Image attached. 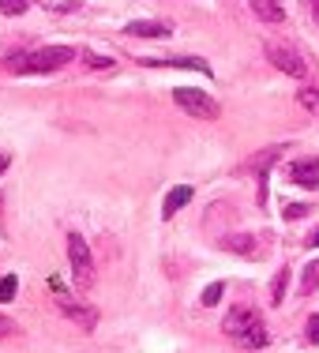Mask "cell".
<instances>
[{
    "label": "cell",
    "instance_id": "4",
    "mask_svg": "<svg viewBox=\"0 0 319 353\" xmlns=\"http://www.w3.org/2000/svg\"><path fill=\"white\" fill-rule=\"evenodd\" d=\"M68 263H72V279L79 290H90L94 285V256H90L87 241L79 233H68Z\"/></svg>",
    "mask_w": 319,
    "mask_h": 353
},
{
    "label": "cell",
    "instance_id": "6",
    "mask_svg": "<svg viewBox=\"0 0 319 353\" xmlns=\"http://www.w3.org/2000/svg\"><path fill=\"white\" fill-rule=\"evenodd\" d=\"M222 248L233 252V256H245V259H263L267 256V245L256 233H229V237H222Z\"/></svg>",
    "mask_w": 319,
    "mask_h": 353
},
{
    "label": "cell",
    "instance_id": "17",
    "mask_svg": "<svg viewBox=\"0 0 319 353\" xmlns=\"http://www.w3.org/2000/svg\"><path fill=\"white\" fill-rule=\"evenodd\" d=\"M297 102L308 109V113H319V90L312 87H305V90H297Z\"/></svg>",
    "mask_w": 319,
    "mask_h": 353
},
{
    "label": "cell",
    "instance_id": "18",
    "mask_svg": "<svg viewBox=\"0 0 319 353\" xmlns=\"http://www.w3.org/2000/svg\"><path fill=\"white\" fill-rule=\"evenodd\" d=\"M222 293H225V285H222V282L207 285V290H203V305H207V308H214L218 301H222Z\"/></svg>",
    "mask_w": 319,
    "mask_h": 353
},
{
    "label": "cell",
    "instance_id": "14",
    "mask_svg": "<svg viewBox=\"0 0 319 353\" xmlns=\"http://www.w3.org/2000/svg\"><path fill=\"white\" fill-rule=\"evenodd\" d=\"M15 293H19V279H15V274H4V279H0V305L15 301Z\"/></svg>",
    "mask_w": 319,
    "mask_h": 353
},
{
    "label": "cell",
    "instance_id": "21",
    "mask_svg": "<svg viewBox=\"0 0 319 353\" xmlns=\"http://www.w3.org/2000/svg\"><path fill=\"white\" fill-rule=\"evenodd\" d=\"M38 4L53 8V12H75V8H79V0H38Z\"/></svg>",
    "mask_w": 319,
    "mask_h": 353
},
{
    "label": "cell",
    "instance_id": "1",
    "mask_svg": "<svg viewBox=\"0 0 319 353\" xmlns=\"http://www.w3.org/2000/svg\"><path fill=\"white\" fill-rule=\"evenodd\" d=\"M72 61H75V49L45 46V49H30V53H12L4 61V68L12 75H45V72H61Z\"/></svg>",
    "mask_w": 319,
    "mask_h": 353
},
{
    "label": "cell",
    "instance_id": "26",
    "mask_svg": "<svg viewBox=\"0 0 319 353\" xmlns=\"http://www.w3.org/2000/svg\"><path fill=\"white\" fill-rule=\"evenodd\" d=\"M8 162H12V158H8V154H0V173L8 170Z\"/></svg>",
    "mask_w": 319,
    "mask_h": 353
},
{
    "label": "cell",
    "instance_id": "7",
    "mask_svg": "<svg viewBox=\"0 0 319 353\" xmlns=\"http://www.w3.org/2000/svg\"><path fill=\"white\" fill-rule=\"evenodd\" d=\"M267 61L274 64L278 72H285V75H293V79H300L308 68H305V61H300L297 53H293L289 46H267Z\"/></svg>",
    "mask_w": 319,
    "mask_h": 353
},
{
    "label": "cell",
    "instance_id": "27",
    "mask_svg": "<svg viewBox=\"0 0 319 353\" xmlns=\"http://www.w3.org/2000/svg\"><path fill=\"white\" fill-rule=\"evenodd\" d=\"M312 15H316V27H319V0H312Z\"/></svg>",
    "mask_w": 319,
    "mask_h": 353
},
{
    "label": "cell",
    "instance_id": "19",
    "mask_svg": "<svg viewBox=\"0 0 319 353\" xmlns=\"http://www.w3.org/2000/svg\"><path fill=\"white\" fill-rule=\"evenodd\" d=\"M83 64H87V68H113V57H102V53H83Z\"/></svg>",
    "mask_w": 319,
    "mask_h": 353
},
{
    "label": "cell",
    "instance_id": "15",
    "mask_svg": "<svg viewBox=\"0 0 319 353\" xmlns=\"http://www.w3.org/2000/svg\"><path fill=\"white\" fill-rule=\"evenodd\" d=\"M316 285H319V259H312V263L305 267V274H300V290L305 293H312Z\"/></svg>",
    "mask_w": 319,
    "mask_h": 353
},
{
    "label": "cell",
    "instance_id": "23",
    "mask_svg": "<svg viewBox=\"0 0 319 353\" xmlns=\"http://www.w3.org/2000/svg\"><path fill=\"white\" fill-rule=\"evenodd\" d=\"M308 211H312V207H305V203H289V207H285V218H289V222H297V218H305Z\"/></svg>",
    "mask_w": 319,
    "mask_h": 353
},
{
    "label": "cell",
    "instance_id": "2",
    "mask_svg": "<svg viewBox=\"0 0 319 353\" xmlns=\"http://www.w3.org/2000/svg\"><path fill=\"white\" fill-rule=\"evenodd\" d=\"M222 331L229 334L233 342L248 346V350H263V346H267V327H263V316H259L251 305H237V308H229V316H225Z\"/></svg>",
    "mask_w": 319,
    "mask_h": 353
},
{
    "label": "cell",
    "instance_id": "11",
    "mask_svg": "<svg viewBox=\"0 0 319 353\" xmlns=\"http://www.w3.org/2000/svg\"><path fill=\"white\" fill-rule=\"evenodd\" d=\"M124 30H128L132 38H169L173 34L169 23H154V19H132Z\"/></svg>",
    "mask_w": 319,
    "mask_h": 353
},
{
    "label": "cell",
    "instance_id": "10",
    "mask_svg": "<svg viewBox=\"0 0 319 353\" xmlns=\"http://www.w3.org/2000/svg\"><path fill=\"white\" fill-rule=\"evenodd\" d=\"M285 154V147L278 143V147H267V150H259V154H251L245 165H240V173H256V176H267V170H271L274 162Z\"/></svg>",
    "mask_w": 319,
    "mask_h": 353
},
{
    "label": "cell",
    "instance_id": "20",
    "mask_svg": "<svg viewBox=\"0 0 319 353\" xmlns=\"http://www.w3.org/2000/svg\"><path fill=\"white\" fill-rule=\"evenodd\" d=\"M27 4H30V0H0V12H4V15H23V12H27Z\"/></svg>",
    "mask_w": 319,
    "mask_h": 353
},
{
    "label": "cell",
    "instance_id": "13",
    "mask_svg": "<svg viewBox=\"0 0 319 353\" xmlns=\"http://www.w3.org/2000/svg\"><path fill=\"white\" fill-rule=\"evenodd\" d=\"M251 8H256L259 19H263V23H274V27H278V23L285 19V12H282L278 0H251Z\"/></svg>",
    "mask_w": 319,
    "mask_h": 353
},
{
    "label": "cell",
    "instance_id": "3",
    "mask_svg": "<svg viewBox=\"0 0 319 353\" xmlns=\"http://www.w3.org/2000/svg\"><path fill=\"white\" fill-rule=\"evenodd\" d=\"M49 290H53L56 308H61L72 323H79L83 331H94V327H98V308H90V305H83L79 297H72V293L61 285V279H49Z\"/></svg>",
    "mask_w": 319,
    "mask_h": 353
},
{
    "label": "cell",
    "instance_id": "25",
    "mask_svg": "<svg viewBox=\"0 0 319 353\" xmlns=\"http://www.w3.org/2000/svg\"><path fill=\"white\" fill-rule=\"evenodd\" d=\"M308 245H312V248H319V230L312 233V237H308Z\"/></svg>",
    "mask_w": 319,
    "mask_h": 353
},
{
    "label": "cell",
    "instance_id": "24",
    "mask_svg": "<svg viewBox=\"0 0 319 353\" xmlns=\"http://www.w3.org/2000/svg\"><path fill=\"white\" fill-rule=\"evenodd\" d=\"M12 319H8V316H0V339H8V334H12Z\"/></svg>",
    "mask_w": 319,
    "mask_h": 353
},
{
    "label": "cell",
    "instance_id": "16",
    "mask_svg": "<svg viewBox=\"0 0 319 353\" xmlns=\"http://www.w3.org/2000/svg\"><path fill=\"white\" fill-rule=\"evenodd\" d=\"M285 285H289V271H285V267H278V279H274V285H271V293H274V305H282L285 301Z\"/></svg>",
    "mask_w": 319,
    "mask_h": 353
},
{
    "label": "cell",
    "instance_id": "8",
    "mask_svg": "<svg viewBox=\"0 0 319 353\" xmlns=\"http://www.w3.org/2000/svg\"><path fill=\"white\" fill-rule=\"evenodd\" d=\"M143 64H147V68H184V72L192 68L199 75H214L203 57H143Z\"/></svg>",
    "mask_w": 319,
    "mask_h": 353
},
{
    "label": "cell",
    "instance_id": "12",
    "mask_svg": "<svg viewBox=\"0 0 319 353\" xmlns=\"http://www.w3.org/2000/svg\"><path fill=\"white\" fill-rule=\"evenodd\" d=\"M192 196H196V192H192V184H177V188H173L169 196H165V203H162V218H173V214H181L184 207L192 203Z\"/></svg>",
    "mask_w": 319,
    "mask_h": 353
},
{
    "label": "cell",
    "instance_id": "22",
    "mask_svg": "<svg viewBox=\"0 0 319 353\" xmlns=\"http://www.w3.org/2000/svg\"><path fill=\"white\" fill-rule=\"evenodd\" d=\"M305 339L312 342V346H319V316L308 319V327H305Z\"/></svg>",
    "mask_w": 319,
    "mask_h": 353
},
{
    "label": "cell",
    "instance_id": "9",
    "mask_svg": "<svg viewBox=\"0 0 319 353\" xmlns=\"http://www.w3.org/2000/svg\"><path fill=\"white\" fill-rule=\"evenodd\" d=\"M289 181L300 184V188H319V162L316 158H297V162L289 165Z\"/></svg>",
    "mask_w": 319,
    "mask_h": 353
},
{
    "label": "cell",
    "instance_id": "5",
    "mask_svg": "<svg viewBox=\"0 0 319 353\" xmlns=\"http://www.w3.org/2000/svg\"><path fill=\"white\" fill-rule=\"evenodd\" d=\"M173 102H177L188 117H199V121H218V98H211L207 90H196V87H177L173 90Z\"/></svg>",
    "mask_w": 319,
    "mask_h": 353
}]
</instances>
